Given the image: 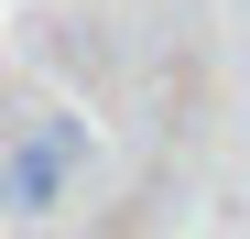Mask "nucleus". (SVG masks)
<instances>
[{
  "label": "nucleus",
  "instance_id": "f257e3e1",
  "mask_svg": "<svg viewBox=\"0 0 250 239\" xmlns=\"http://www.w3.org/2000/svg\"><path fill=\"white\" fill-rule=\"evenodd\" d=\"M76 174H87V120L76 109H33L11 141H0V218H55L65 196H76Z\"/></svg>",
  "mask_w": 250,
  "mask_h": 239
}]
</instances>
